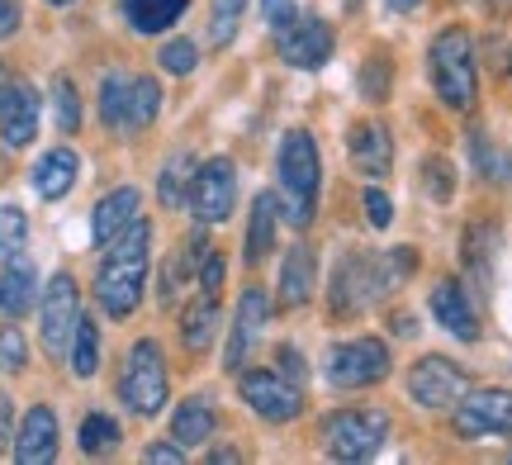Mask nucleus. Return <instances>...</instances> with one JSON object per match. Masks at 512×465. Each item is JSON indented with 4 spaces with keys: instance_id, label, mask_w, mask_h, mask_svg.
<instances>
[{
    "instance_id": "obj_45",
    "label": "nucleus",
    "mask_w": 512,
    "mask_h": 465,
    "mask_svg": "<svg viewBox=\"0 0 512 465\" xmlns=\"http://www.w3.org/2000/svg\"><path fill=\"white\" fill-rule=\"evenodd\" d=\"M5 437H10V399L0 394V447H5Z\"/></svg>"
},
{
    "instance_id": "obj_4",
    "label": "nucleus",
    "mask_w": 512,
    "mask_h": 465,
    "mask_svg": "<svg viewBox=\"0 0 512 465\" xmlns=\"http://www.w3.org/2000/svg\"><path fill=\"white\" fill-rule=\"evenodd\" d=\"M280 214L290 219V228H309L313 224V209H318V186H323V167H318V148L304 129L285 133L280 143Z\"/></svg>"
},
{
    "instance_id": "obj_18",
    "label": "nucleus",
    "mask_w": 512,
    "mask_h": 465,
    "mask_svg": "<svg viewBox=\"0 0 512 465\" xmlns=\"http://www.w3.org/2000/svg\"><path fill=\"white\" fill-rule=\"evenodd\" d=\"M138 209H143V195L133 186H119V190H110L100 205H95V214H91V238H95V247H110L119 233H124L133 219H138Z\"/></svg>"
},
{
    "instance_id": "obj_2",
    "label": "nucleus",
    "mask_w": 512,
    "mask_h": 465,
    "mask_svg": "<svg viewBox=\"0 0 512 465\" xmlns=\"http://www.w3.org/2000/svg\"><path fill=\"white\" fill-rule=\"evenodd\" d=\"M147 257H152V224L133 219L119 238L105 247L100 261V276H95V299L110 318H128L143 299V280H147Z\"/></svg>"
},
{
    "instance_id": "obj_26",
    "label": "nucleus",
    "mask_w": 512,
    "mask_h": 465,
    "mask_svg": "<svg viewBox=\"0 0 512 465\" xmlns=\"http://www.w3.org/2000/svg\"><path fill=\"white\" fill-rule=\"evenodd\" d=\"M171 437L181 442V447H200V442H209L214 437V404L209 399H185L181 409H176V418H171Z\"/></svg>"
},
{
    "instance_id": "obj_33",
    "label": "nucleus",
    "mask_w": 512,
    "mask_h": 465,
    "mask_svg": "<svg viewBox=\"0 0 512 465\" xmlns=\"http://www.w3.org/2000/svg\"><path fill=\"white\" fill-rule=\"evenodd\" d=\"M53 105H57V129H62V133L81 129V100H76L72 76H57V81H53Z\"/></svg>"
},
{
    "instance_id": "obj_44",
    "label": "nucleus",
    "mask_w": 512,
    "mask_h": 465,
    "mask_svg": "<svg viewBox=\"0 0 512 465\" xmlns=\"http://www.w3.org/2000/svg\"><path fill=\"white\" fill-rule=\"evenodd\" d=\"M19 29V10H15V0H0V38H10Z\"/></svg>"
},
{
    "instance_id": "obj_29",
    "label": "nucleus",
    "mask_w": 512,
    "mask_h": 465,
    "mask_svg": "<svg viewBox=\"0 0 512 465\" xmlns=\"http://www.w3.org/2000/svg\"><path fill=\"white\" fill-rule=\"evenodd\" d=\"M119 447V423L110 413H86L81 418V451L86 456H105V451Z\"/></svg>"
},
{
    "instance_id": "obj_35",
    "label": "nucleus",
    "mask_w": 512,
    "mask_h": 465,
    "mask_svg": "<svg viewBox=\"0 0 512 465\" xmlns=\"http://www.w3.org/2000/svg\"><path fill=\"white\" fill-rule=\"evenodd\" d=\"M157 62H162V72H171V76H190L195 72V62H200V53H195L190 38H171V43H162Z\"/></svg>"
},
{
    "instance_id": "obj_17",
    "label": "nucleus",
    "mask_w": 512,
    "mask_h": 465,
    "mask_svg": "<svg viewBox=\"0 0 512 465\" xmlns=\"http://www.w3.org/2000/svg\"><path fill=\"white\" fill-rule=\"evenodd\" d=\"M347 148H351L356 171L370 176V181H384V176L394 171V138H389L384 124H356V129L347 133Z\"/></svg>"
},
{
    "instance_id": "obj_50",
    "label": "nucleus",
    "mask_w": 512,
    "mask_h": 465,
    "mask_svg": "<svg viewBox=\"0 0 512 465\" xmlns=\"http://www.w3.org/2000/svg\"><path fill=\"white\" fill-rule=\"evenodd\" d=\"M508 176H512V162H508Z\"/></svg>"
},
{
    "instance_id": "obj_40",
    "label": "nucleus",
    "mask_w": 512,
    "mask_h": 465,
    "mask_svg": "<svg viewBox=\"0 0 512 465\" xmlns=\"http://www.w3.org/2000/svg\"><path fill=\"white\" fill-rule=\"evenodd\" d=\"M366 209H370V224L375 228L394 224V205H389V195H384V190H366Z\"/></svg>"
},
{
    "instance_id": "obj_31",
    "label": "nucleus",
    "mask_w": 512,
    "mask_h": 465,
    "mask_svg": "<svg viewBox=\"0 0 512 465\" xmlns=\"http://www.w3.org/2000/svg\"><path fill=\"white\" fill-rule=\"evenodd\" d=\"M95 366H100V328L91 318H81L72 333V371L86 380V375H95Z\"/></svg>"
},
{
    "instance_id": "obj_46",
    "label": "nucleus",
    "mask_w": 512,
    "mask_h": 465,
    "mask_svg": "<svg viewBox=\"0 0 512 465\" xmlns=\"http://www.w3.org/2000/svg\"><path fill=\"white\" fill-rule=\"evenodd\" d=\"M384 5H389V10H394V15H408V10H418L422 0H384Z\"/></svg>"
},
{
    "instance_id": "obj_10",
    "label": "nucleus",
    "mask_w": 512,
    "mask_h": 465,
    "mask_svg": "<svg viewBox=\"0 0 512 465\" xmlns=\"http://www.w3.org/2000/svg\"><path fill=\"white\" fill-rule=\"evenodd\" d=\"M451 423H456V437H465V442L503 437V432H512V394L508 390H465Z\"/></svg>"
},
{
    "instance_id": "obj_19",
    "label": "nucleus",
    "mask_w": 512,
    "mask_h": 465,
    "mask_svg": "<svg viewBox=\"0 0 512 465\" xmlns=\"http://www.w3.org/2000/svg\"><path fill=\"white\" fill-rule=\"evenodd\" d=\"M432 314H437V323L451 337L479 342V318H475V309H470L465 290H460V280H441L437 290H432Z\"/></svg>"
},
{
    "instance_id": "obj_24",
    "label": "nucleus",
    "mask_w": 512,
    "mask_h": 465,
    "mask_svg": "<svg viewBox=\"0 0 512 465\" xmlns=\"http://www.w3.org/2000/svg\"><path fill=\"white\" fill-rule=\"evenodd\" d=\"M275 219H280V205H275V195H256L252 200V224H247V247H242V257L252 261H266L275 252Z\"/></svg>"
},
{
    "instance_id": "obj_8",
    "label": "nucleus",
    "mask_w": 512,
    "mask_h": 465,
    "mask_svg": "<svg viewBox=\"0 0 512 465\" xmlns=\"http://www.w3.org/2000/svg\"><path fill=\"white\" fill-rule=\"evenodd\" d=\"M38 328H43V352L62 361L72 352V333L81 323V295H76V280L67 271H57L48 285H43V304H38Z\"/></svg>"
},
{
    "instance_id": "obj_38",
    "label": "nucleus",
    "mask_w": 512,
    "mask_h": 465,
    "mask_svg": "<svg viewBox=\"0 0 512 465\" xmlns=\"http://www.w3.org/2000/svg\"><path fill=\"white\" fill-rule=\"evenodd\" d=\"M470 157H475V167L484 181H498L503 176V167H498L494 148H489V138H484V129H470Z\"/></svg>"
},
{
    "instance_id": "obj_1",
    "label": "nucleus",
    "mask_w": 512,
    "mask_h": 465,
    "mask_svg": "<svg viewBox=\"0 0 512 465\" xmlns=\"http://www.w3.org/2000/svg\"><path fill=\"white\" fill-rule=\"evenodd\" d=\"M413 247H394V252H351V257L337 261L332 271V285H328V299H332V314L337 318H356L366 314L375 299H384L389 290H399L403 276H413Z\"/></svg>"
},
{
    "instance_id": "obj_16",
    "label": "nucleus",
    "mask_w": 512,
    "mask_h": 465,
    "mask_svg": "<svg viewBox=\"0 0 512 465\" xmlns=\"http://www.w3.org/2000/svg\"><path fill=\"white\" fill-rule=\"evenodd\" d=\"M57 456V413L48 404L24 413V423L15 432V461L19 465H48Z\"/></svg>"
},
{
    "instance_id": "obj_9",
    "label": "nucleus",
    "mask_w": 512,
    "mask_h": 465,
    "mask_svg": "<svg viewBox=\"0 0 512 465\" xmlns=\"http://www.w3.org/2000/svg\"><path fill=\"white\" fill-rule=\"evenodd\" d=\"M185 205L195 209L200 224H223L233 214V205H238V171H233V162L228 157H209L204 167H195Z\"/></svg>"
},
{
    "instance_id": "obj_37",
    "label": "nucleus",
    "mask_w": 512,
    "mask_h": 465,
    "mask_svg": "<svg viewBox=\"0 0 512 465\" xmlns=\"http://www.w3.org/2000/svg\"><path fill=\"white\" fill-rule=\"evenodd\" d=\"M24 233H29L24 209L0 205V257H5V252H19V247H24Z\"/></svg>"
},
{
    "instance_id": "obj_21",
    "label": "nucleus",
    "mask_w": 512,
    "mask_h": 465,
    "mask_svg": "<svg viewBox=\"0 0 512 465\" xmlns=\"http://www.w3.org/2000/svg\"><path fill=\"white\" fill-rule=\"evenodd\" d=\"M76 171H81V162H76L72 148L43 152L38 167H34V190L43 195V200H62V195L76 186Z\"/></svg>"
},
{
    "instance_id": "obj_49",
    "label": "nucleus",
    "mask_w": 512,
    "mask_h": 465,
    "mask_svg": "<svg viewBox=\"0 0 512 465\" xmlns=\"http://www.w3.org/2000/svg\"><path fill=\"white\" fill-rule=\"evenodd\" d=\"M508 57H512V53H508ZM508 72H512V62H508Z\"/></svg>"
},
{
    "instance_id": "obj_13",
    "label": "nucleus",
    "mask_w": 512,
    "mask_h": 465,
    "mask_svg": "<svg viewBox=\"0 0 512 465\" xmlns=\"http://www.w3.org/2000/svg\"><path fill=\"white\" fill-rule=\"evenodd\" d=\"M337 48V34H332L328 19L318 15H304L294 19L290 29H280V62L285 67H299V72H313V67H323Z\"/></svg>"
},
{
    "instance_id": "obj_47",
    "label": "nucleus",
    "mask_w": 512,
    "mask_h": 465,
    "mask_svg": "<svg viewBox=\"0 0 512 465\" xmlns=\"http://www.w3.org/2000/svg\"><path fill=\"white\" fill-rule=\"evenodd\" d=\"M489 5H494V10H508V5H512V0H489Z\"/></svg>"
},
{
    "instance_id": "obj_25",
    "label": "nucleus",
    "mask_w": 512,
    "mask_h": 465,
    "mask_svg": "<svg viewBox=\"0 0 512 465\" xmlns=\"http://www.w3.org/2000/svg\"><path fill=\"white\" fill-rule=\"evenodd\" d=\"M119 5H124V19L138 34H162L190 10V0H119Z\"/></svg>"
},
{
    "instance_id": "obj_22",
    "label": "nucleus",
    "mask_w": 512,
    "mask_h": 465,
    "mask_svg": "<svg viewBox=\"0 0 512 465\" xmlns=\"http://www.w3.org/2000/svg\"><path fill=\"white\" fill-rule=\"evenodd\" d=\"M214 328H219V295H209V290H204V295L181 314L185 352H195V356L209 352V347H214Z\"/></svg>"
},
{
    "instance_id": "obj_12",
    "label": "nucleus",
    "mask_w": 512,
    "mask_h": 465,
    "mask_svg": "<svg viewBox=\"0 0 512 465\" xmlns=\"http://www.w3.org/2000/svg\"><path fill=\"white\" fill-rule=\"evenodd\" d=\"M465 390H470V375L460 371L451 356H422L408 371V394L422 409H456Z\"/></svg>"
},
{
    "instance_id": "obj_15",
    "label": "nucleus",
    "mask_w": 512,
    "mask_h": 465,
    "mask_svg": "<svg viewBox=\"0 0 512 465\" xmlns=\"http://www.w3.org/2000/svg\"><path fill=\"white\" fill-rule=\"evenodd\" d=\"M266 314H271V299H266V290H261V285H252V290L238 299V318H233L228 356H223V366H228L233 375L242 371V361H247V352H252V342L261 337V328H266Z\"/></svg>"
},
{
    "instance_id": "obj_32",
    "label": "nucleus",
    "mask_w": 512,
    "mask_h": 465,
    "mask_svg": "<svg viewBox=\"0 0 512 465\" xmlns=\"http://www.w3.org/2000/svg\"><path fill=\"white\" fill-rule=\"evenodd\" d=\"M242 10H247V0H214V19H209V43L214 48H228L238 38Z\"/></svg>"
},
{
    "instance_id": "obj_27",
    "label": "nucleus",
    "mask_w": 512,
    "mask_h": 465,
    "mask_svg": "<svg viewBox=\"0 0 512 465\" xmlns=\"http://www.w3.org/2000/svg\"><path fill=\"white\" fill-rule=\"evenodd\" d=\"M157 110H162V86L152 76H128V129H152Z\"/></svg>"
},
{
    "instance_id": "obj_23",
    "label": "nucleus",
    "mask_w": 512,
    "mask_h": 465,
    "mask_svg": "<svg viewBox=\"0 0 512 465\" xmlns=\"http://www.w3.org/2000/svg\"><path fill=\"white\" fill-rule=\"evenodd\" d=\"M313 252L309 247H290V257L280 266V309H299L313 295Z\"/></svg>"
},
{
    "instance_id": "obj_42",
    "label": "nucleus",
    "mask_w": 512,
    "mask_h": 465,
    "mask_svg": "<svg viewBox=\"0 0 512 465\" xmlns=\"http://www.w3.org/2000/svg\"><path fill=\"white\" fill-rule=\"evenodd\" d=\"M143 456H147L152 465H181V461H185V447H181V442H152Z\"/></svg>"
},
{
    "instance_id": "obj_6",
    "label": "nucleus",
    "mask_w": 512,
    "mask_h": 465,
    "mask_svg": "<svg viewBox=\"0 0 512 465\" xmlns=\"http://www.w3.org/2000/svg\"><path fill=\"white\" fill-rule=\"evenodd\" d=\"M119 399H124L138 418L162 413V404H166V361H162V347H157L152 337L133 342L128 366H124V375H119Z\"/></svg>"
},
{
    "instance_id": "obj_5",
    "label": "nucleus",
    "mask_w": 512,
    "mask_h": 465,
    "mask_svg": "<svg viewBox=\"0 0 512 465\" xmlns=\"http://www.w3.org/2000/svg\"><path fill=\"white\" fill-rule=\"evenodd\" d=\"M389 437V413L380 409H337L323 418V442L337 461H370Z\"/></svg>"
},
{
    "instance_id": "obj_14",
    "label": "nucleus",
    "mask_w": 512,
    "mask_h": 465,
    "mask_svg": "<svg viewBox=\"0 0 512 465\" xmlns=\"http://www.w3.org/2000/svg\"><path fill=\"white\" fill-rule=\"evenodd\" d=\"M38 133V95L34 86H24V81H5L0 86V138L10 143V148H24V143H34Z\"/></svg>"
},
{
    "instance_id": "obj_48",
    "label": "nucleus",
    "mask_w": 512,
    "mask_h": 465,
    "mask_svg": "<svg viewBox=\"0 0 512 465\" xmlns=\"http://www.w3.org/2000/svg\"><path fill=\"white\" fill-rule=\"evenodd\" d=\"M48 5H72V0H48Z\"/></svg>"
},
{
    "instance_id": "obj_3",
    "label": "nucleus",
    "mask_w": 512,
    "mask_h": 465,
    "mask_svg": "<svg viewBox=\"0 0 512 465\" xmlns=\"http://www.w3.org/2000/svg\"><path fill=\"white\" fill-rule=\"evenodd\" d=\"M427 72H432V86H437V100L446 110H475L479 95V72H475V38L465 34L460 24L441 29L427 48Z\"/></svg>"
},
{
    "instance_id": "obj_41",
    "label": "nucleus",
    "mask_w": 512,
    "mask_h": 465,
    "mask_svg": "<svg viewBox=\"0 0 512 465\" xmlns=\"http://www.w3.org/2000/svg\"><path fill=\"white\" fill-rule=\"evenodd\" d=\"M223 271H228V261L219 257V252H209L200 266V285L209 290V295H219V285H223Z\"/></svg>"
},
{
    "instance_id": "obj_30",
    "label": "nucleus",
    "mask_w": 512,
    "mask_h": 465,
    "mask_svg": "<svg viewBox=\"0 0 512 465\" xmlns=\"http://www.w3.org/2000/svg\"><path fill=\"white\" fill-rule=\"evenodd\" d=\"M190 157L185 152H176L171 162H166V171H162V181H157V195H162V205L166 209H181L185 205V195H190Z\"/></svg>"
},
{
    "instance_id": "obj_28",
    "label": "nucleus",
    "mask_w": 512,
    "mask_h": 465,
    "mask_svg": "<svg viewBox=\"0 0 512 465\" xmlns=\"http://www.w3.org/2000/svg\"><path fill=\"white\" fill-rule=\"evenodd\" d=\"M100 119H105L114 133L128 129V76L124 72H110L100 81Z\"/></svg>"
},
{
    "instance_id": "obj_11",
    "label": "nucleus",
    "mask_w": 512,
    "mask_h": 465,
    "mask_svg": "<svg viewBox=\"0 0 512 465\" xmlns=\"http://www.w3.org/2000/svg\"><path fill=\"white\" fill-rule=\"evenodd\" d=\"M238 390L247 399V409H256L266 423H290L304 413L299 385H290L280 371H238Z\"/></svg>"
},
{
    "instance_id": "obj_36",
    "label": "nucleus",
    "mask_w": 512,
    "mask_h": 465,
    "mask_svg": "<svg viewBox=\"0 0 512 465\" xmlns=\"http://www.w3.org/2000/svg\"><path fill=\"white\" fill-rule=\"evenodd\" d=\"M422 181H427V195H432V200H451V195H456V171H451L446 157H427V162H422Z\"/></svg>"
},
{
    "instance_id": "obj_20",
    "label": "nucleus",
    "mask_w": 512,
    "mask_h": 465,
    "mask_svg": "<svg viewBox=\"0 0 512 465\" xmlns=\"http://www.w3.org/2000/svg\"><path fill=\"white\" fill-rule=\"evenodd\" d=\"M38 295V271L24 252H5V271H0V309L19 318Z\"/></svg>"
},
{
    "instance_id": "obj_43",
    "label": "nucleus",
    "mask_w": 512,
    "mask_h": 465,
    "mask_svg": "<svg viewBox=\"0 0 512 465\" xmlns=\"http://www.w3.org/2000/svg\"><path fill=\"white\" fill-rule=\"evenodd\" d=\"M275 361H280V375L304 380V366H299V352H294V347H280V352H275Z\"/></svg>"
},
{
    "instance_id": "obj_7",
    "label": "nucleus",
    "mask_w": 512,
    "mask_h": 465,
    "mask_svg": "<svg viewBox=\"0 0 512 465\" xmlns=\"http://www.w3.org/2000/svg\"><path fill=\"white\" fill-rule=\"evenodd\" d=\"M389 347L380 337H351V342H337L328 352V380L337 390H366V385H380L389 375Z\"/></svg>"
},
{
    "instance_id": "obj_34",
    "label": "nucleus",
    "mask_w": 512,
    "mask_h": 465,
    "mask_svg": "<svg viewBox=\"0 0 512 465\" xmlns=\"http://www.w3.org/2000/svg\"><path fill=\"white\" fill-rule=\"evenodd\" d=\"M29 366V342L19 333L15 323H0V371H24Z\"/></svg>"
},
{
    "instance_id": "obj_39",
    "label": "nucleus",
    "mask_w": 512,
    "mask_h": 465,
    "mask_svg": "<svg viewBox=\"0 0 512 465\" xmlns=\"http://www.w3.org/2000/svg\"><path fill=\"white\" fill-rule=\"evenodd\" d=\"M261 15H266L271 29H290L294 19H299V5L294 0H261Z\"/></svg>"
}]
</instances>
